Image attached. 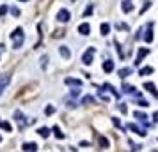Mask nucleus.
I'll return each mask as SVG.
<instances>
[{"mask_svg": "<svg viewBox=\"0 0 158 152\" xmlns=\"http://www.w3.org/2000/svg\"><path fill=\"white\" fill-rule=\"evenodd\" d=\"M151 73H153V67H151V66H146V67H142V69L139 71V74H140V76H146V74H151Z\"/></svg>", "mask_w": 158, "mask_h": 152, "instance_id": "6ab92c4d", "label": "nucleus"}, {"mask_svg": "<svg viewBox=\"0 0 158 152\" xmlns=\"http://www.w3.org/2000/svg\"><path fill=\"white\" fill-rule=\"evenodd\" d=\"M133 117L139 119V122H142V124H148V115L142 112H133Z\"/></svg>", "mask_w": 158, "mask_h": 152, "instance_id": "9b49d317", "label": "nucleus"}, {"mask_svg": "<svg viewBox=\"0 0 158 152\" xmlns=\"http://www.w3.org/2000/svg\"><path fill=\"white\" fill-rule=\"evenodd\" d=\"M37 134L43 136V138H48V136H50V129H48V127H39V129H37Z\"/></svg>", "mask_w": 158, "mask_h": 152, "instance_id": "dca6fc26", "label": "nucleus"}, {"mask_svg": "<svg viewBox=\"0 0 158 152\" xmlns=\"http://www.w3.org/2000/svg\"><path fill=\"white\" fill-rule=\"evenodd\" d=\"M112 124H114V126H116V127H119V129H121V127H123V126H121V120H119V119H116V117H114V119H112Z\"/></svg>", "mask_w": 158, "mask_h": 152, "instance_id": "c85d7f7f", "label": "nucleus"}, {"mask_svg": "<svg viewBox=\"0 0 158 152\" xmlns=\"http://www.w3.org/2000/svg\"><path fill=\"white\" fill-rule=\"evenodd\" d=\"M137 104L140 106V108H148V106H149V103H148V101H144V99H139Z\"/></svg>", "mask_w": 158, "mask_h": 152, "instance_id": "a878e982", "label": "nucleus"}, {"mask_svg": "<svg viewBox=\"0 0 158 152\" xmlns=\"http://www.w3.org/2000/svg\"><path fill=\"white\" fill-rule=\"evenodd\" d=\"M130 145H132V150H133V152H139V150H140V147H142V145H139V143H133V142H130Z\"/></svg>", "mask_w": 158, "mask_h": 152, "instance_id": "393cba45", "label": "nucleus"}, {"mask_svg": "<svg viewBox=\"0 0 158 152\" xmlns=\"http://www.w3.org/2000/svg\"><path fill=\"white\" fill-rule=\"evenodd\" d=\"M144 41L151 44L153 42V23H149L148 27H146V34H144Z\"/></svg>", "mask_w": 158, "mask_h": 152, "instance_id": "39448f33", "label": "nucleus"}, {"mask_svg": "<svg viewBox=\"0 0 158 152\" xmlns=\"http://www.w3.org/2000/svg\"><path fill=\"white\" fill-rule=\"evenodd\" d=\"M0 129H4V131H7V133L12 131V127H11L9 122H0Z\"/></svg>", "mask_w": 158, "mask_h": 152, "instance_id": "4be33fe9", "label": "nucleus"}, {"mask_svg": "<svg viewBox=\"0 0 158 152\" xmlns=\"http://www.w3.org/2000/svg\"><path fill=\"white\" fill-rule=\"evenodd\" d=\"M119 112H121V113H126L128 112V108H126V104H125V103H121V104H119Z\"/></svg>", "mask_w": 158, "mask_h": 152, "instance_id": "c756f323", "label": "nucleus"}, {"mask_svg": "<svg viewBox=\"0 0 158 152\" xmlns=\"http://www.w3.org/2000/svg\"><path fill=\"white\" fill-rule=\"evenodd\" d=\"M78 32H80L82 35H89V34H91V25H89V23H82V25L78 27Z\"/></svg>", "mask_w": 158, "mask_h": 152, "instance_id": "1a4fd4ad", "label": "nucleus"}, {"mask_svg": "<svg viewBox=\"0 0 158 152\" xmlns=\"http://www.w3.org/2000/svg\"><path fill=\"white\" fill-rule=\"evenodd\" d=\"M89 14H93V5H89V7L84 11V16H89Z\"/></svg>", "mask_w": 158, "mask_h": 152, "instance_id": "2f4dec72", "label": "nucleus"}, {"mask_svg": "<svg viewBox=\"0 0 158 152\" xmlns=\"http://www.w3.org/2000/svg\"><path fill=\"white\" fill-rule=\"evenodd\" d=\"M71 2H75V0H71Z\"/></svg>", "mask_w": 158, "mask_h": 152, "instance_id": "4c0bfd02", "label": "nucleus"}, {"mask_svg": "<svg viewBox=\"0 0 158 152\" xmlns=\"http://www.w3.org/2000/svg\"><path fill=\"white\" fill-rule=\"evenodd\" d=\"M66 85H73V87H82V81L76 80V78H66Z\"/></svg>", "mask_w": 158, "mask_h": 152, "instance_id": "f8f14e48", "label": "nucleus"}, {"mask_svg": "<svg viewBox=\"0 0 158 152\" xmlns=\"http://www.w3.org/2000/svg\"><path fill=\"white\" fill-rule=\"evenodd\" d=\"M21 2H27V0H21Z\"/></svg>", "mask_w": 158, "mask_h": 152, "instance_id": "e433bc0d", "label": "nucleus"}, {"mask_svg": "<svg viewBox=\"0 0 158 152\" xmlns=\"http://www.w3.org/2000/svg\"><path fill=\"white\" fill-rule=\"evenodd\" d=\"M132 73H133L132 67H125V69H121V71H119V76H121V78H126L128 74H132Z\"/></svg>", "mask_w": 158, "mask_h": 152, "instance_id": "aec40b11", "label": "nucleus"}, {"mask_svg": "<svg viewBox=\"0 0 158 152\" xmlns=\"http://www.w3.org/2000/svg\"><path fill=\"white\" fill-rule=\"evenodd\" d=\"M0 142H2V136H0Z\"/></svg>", "mask_w": 158, "mask_h": 152, "instance_id": "c9c22d12", "label": "nucleus"}, {"mask_svg": "<svg viewBox=\"0 0 158 152\" xmlns=\"http://www.w3.org/2000/svg\"><path fill=\"white\" fill-rule=\"evenodd\" d=\"M144 89H146L148 92H151V94H153V97H156V99H158V90H156V87H155V83L146 81V83H144Z\"/></svg>", "mask_w": 158, "mask_h": 152, "instance_id": "0eeeda50", "label": "nucleus"}, {"mask_svg": "<svg viewBox=\"0 0 158 152\" xmlns=\"http://www.w3.org/2000/svg\"><path fill=\"white\" fill-rule=\"evenodd\" d=\"M153 120L158 122V112H155V115H153Z\"/></svg>", "mask_w": 158, "mask_h": 152, "instance_id": "f704fd0d", "label": "nucleus"}, {"mask_svg": "<svg viewBox=\"0 0 158 152\" xmlns=\"http://www.w3.org/2000/svg\"><path fill=\"white\" fill-rule=\"evenodd\" d=\"M5 12H7V7L5 5H0V16H4Z\"/></svg>", "mask_w": 158, "mask_h": 152, "instance_id": "473e14b6", "label": "nucleus"}, {"mask_svg": "<svg viewBox=\"0 0 158 152\" xmlns=\"http://www.w3.org/2000/svg\"><path fill=\"white\" fill-rule=\"evenodd\" d=\"M52 131H53V134H55V136H57L59 140H62V138H64V133L61 131V127H59V126H53Z\"/></svg>", "mask_w": 158, "mask_h": 152, "instance_id": "f3484780", "label": "nucleus"}, {"mask_svg": "<svg viewBox=\"0 0 158 152\" xmlns=\"http://www.w3.org/2000/svg\"><path fill=\"white\" fill-rule=\"evenodd\" d=\"M14 117H16V122L20 124L21 127H23V126L27 124V120H25V117H23V113H21L20 110H16V112H14Z\"/></svg>", "mask_w": 158, "mask_h": 152, "instance_id": "9d476101", "label": "nucleus"}, {"mask_svg": "<svg viewBox=\"0 0 158 152\" xmlns=\"http://www.w3.org/2000/svg\"><path fill=\"white\" fill-rule=\"evenodd\" d=\"M21 149H23L25 152H36L37 150V145H36L34 142H25L23 145H21Z\"/></svg>", "mask_w": 158, "mask_h": 152, "instance_id": "6e6552de", "label": "nucleus"}, {"mask_svg": "<svg viewBox=\"0 0 158 152\" xmlns=\"http://www.w3.org/2000/svg\"><path fill=\"white\" fill-rule=\"evenodd\" d=\"M98 143H100L101 149H107V147H108V140H107L105 136H98Z\"/></svg>", "mask_w": 158, "mask_h": 152, "instance_id": "a211bd4d", "label": "nucleus"}, {"mask_svg": "<svg viewBox=\"0 0 158 152\" xmlns=\"http://www.w3.org/2000/svg\"><path fill=\"white\" fill-rule=\"evenodd\" d=\"M149 5H151V2H146V4H144V7H142V11H140V12H146V11L149 9Z\"/></svg>", "mask_w": 158, "mask_h": 152, "instance_id": "72a5a7b5", "label": "nucleus"}, {"mask_svg": "<svg viewBox=\"0 0 158 152\" xmlns=\"http://www.w3.org/2000/svg\"><path fill=\"white\" fill-rule=\"evenodd\" d=\"M11 41H12V48H14V50L21 48V44H23V41H25V34H23V29H21V27H18V29H14V30L11 32Z\"/></svg>", "mask_w": 158, "mask_h": 152, "instance_id": "f257e3e1", "label": "nucleus"}, {"mask_svg": "<svg viewBox=\"0 0 158 152\" xmlns=\"http://www.w3.org/2000/svg\"><path fill=\"white\" fill-rule=\"evenodd\" d=\"M103 71H105V73H112V71H114V62H112V60H105V62H103Z\"/></svg>", "mask_w": 158, "mask_h": 152, "instance_id": "ddd939ff", "label": "nucleus"}, {"mask_svg": "<svg viewBox=\"0 0 158 152\" xmlns=\"http://www.w3.org/2000/svg\"><path fill=\"white\" fill-rule=\"evenodd\" d=\"M108 32H110V25H108V23H101V34L107 35Z\"/></svg>", "mask_w": 158, "mask_h": 152, "instance_id": "b1692460", "label": "nucleus"}, {"mask_svg": "<svg viewBox=\"0 0 158 152\" xmlns=\"http://www.w3.org/2000/svg\"><path fill=\"white\" fill-rule=\"evenodd\" d=\"M11 14H12V16H20V9H18V7H11Z\"/></svg>", "mask_w": 158, "mask_h": 152, "instance_id": "cd10ccee", "label": "nucleus"}, {"mask_svg": "<svg viewBox=\"0 0 158 152\" xmlns=\"http://www.w3.org/2000/svg\"><path fill=\"white\" fill-rule=\"evenodd\" d=\"M71 20V14H69V11L68 9H61L57 12V21H61V23H68V21Z\"/></svg>", "mask_w": 158, "mask_h": 152, "instance_id": "7ed1b4c3", "label": "nucleus"}, {"mask_svg": "<svg viewBox=\"0 0 158 152\" xmlns=\"http://www.w3.org/2000/svg\"><path fill=\"white\" fill-rule=\"evenodd\" d=\"M53 112H55V108H53V106H46V110H44V113H46V115H52Z\"/></svg>", "mask_w": 158, "mask_h": 152, "instance_id": "7c9ffc66", "label": "nucleus"}, {"mask_svg": "<svg viewBox=\"0 0 158 152\" xmlns=\"http://www.w3.org/2000/svg\"><path fill=\"white\" fill-rule=\"evenodd\" d=\"M133 11V5L130 0H123V12H132Z\"/></svg>", "mask_w": 158, "mask_h": 152, "instance_id": "2eb2a0df", "label": "nucleus"}, {"mask_svg": "<svg viewBox=\"0 0 158 152\" xmlns=\"http://www.w3.org/2000/svg\"><path fill=\"white\" fill-rule=\"evenodd\" d=\"M128 129H130V131H133L135 134H139V136H146V129H144V127H140V126H137V124H133V122H132V124H128Z\"/></svg>", "mask_w": 158, "mask_h": 152, "instance_id": "20e7f679", "label": "nucleus"}, {"mask_svg": "<svg viewBox=\"0 0 158 152\" xmlns=\"http://www.w3.org/2000/svg\"><path fill=\"white\" fill-rule=\"evenodd\" d=\"M59 51H61V55H62L66 60H68V59H71V51L68 50V46H61V48H59Z\"/></svg>", "mask_w": 158, "mask_h": 152, "instance_id": "4468645a", "label": "nucleus"}, {"mask_svg": "<svg viewBox=\"0 0 158 152\" xmlns=\"http://www.w3.org/2000/svg\"><path fill=\"white\" fill-rule=\"evenodd\" d=\"M148 53H149L148 48H140V50H139V53H137V59H135V62H133V64H135V66H140L142 59H144V57H146Z\"/></svg>", "mask_w": 158, "mask_h": 152, "instance_id": "423d86ee", "label": "nucleus"}, {"mask_svg": "<svg viewBox=\"0 0 158 152\" xmlns=\"http://www.w3.org/2000/svg\"><path fill=\"white\" fill-rule=\"evenodd\" d=\"M94 53H96V50H94V48H87V51H85L84 55H82V62H84L85 66H91V64H93V59H94Z\"/></svg>", "mask_w": 158, "mask_h": 152, "instance_id": "f03ea898", "label": "nucleus"}, {"mask_svg": "<svg viewBox=\"0 0 158 152\" xmlns=\"http://www.w3.org/2000/svg\"><path fill=\"white\" fill-rule=\"evenodd\" d=\"M82 103L84 104H94V97L93 96H85L84 99H82Z\"/></svg>", "mask_w": 158, "mask_h": 152, "instance_id": "5701e85b", "label": "nucleus"}, {"mask_svg": "<svg viewBox=\"0 0 158 152\" xmlns=\"http://www.w3.org/2000/svg\"><path fill=\"white\" fill-rule=\"evenodd\" d=\"M116 27H117V30H128V25H126V23H117Z\"/></svg>", "mask_w": 158, "mask_h": 152, "instance_id": "bb28decb", "label": "nucleus"}, {"mask_svg": "<svg viewBox=\"0 0 158 152\" xmlns=\"http://www.w3.org/2000/svg\"><path fill=\"white\" fill-rule=\"evenodd\" d=\"M103 89H107V90H110L112 94H114V96H116V97H119V92H117L116 89H114V87L110 85V83H105V85H103Z\"/></svg>", "mask_w": 158, "mask_h": 152, "instance_id": "412c9836", "label": "nucleus"}]
</instances>
